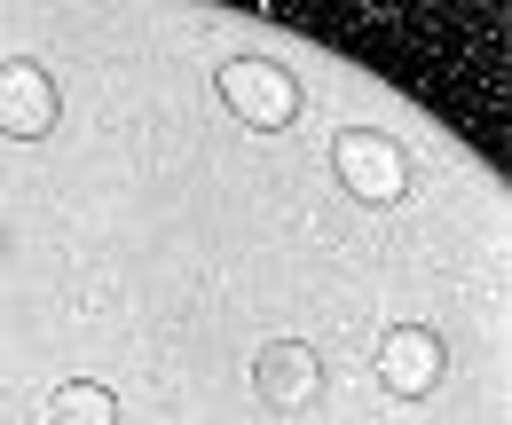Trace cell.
<instances>
[{
	"mask_svg": "<svg viewBox=\"0 0 512 425\" xmlns=\"http://www.w3.org/2000/svg\"><path fill=\"white\" fill-rule=\"evenodd\" d=\"M331 174L347 197H363V205H402V189H410V150L379 134V126H347V134H331Z\"/></svg>",
	"mask_w": 512,
	"mask_h": 425,
	"instance_id": "6da1fadb",
	"label": "cell"
},
{
	"mask_svg": "<svg viewBox=\"0 0 512 425\" xmlns=\"http://www.w3.org/2000/svg\"><path fill=\"white\" fill-rule=\"evenodd\" d=\"M213 87H221L229 119H245L253 134H276V126L300 119V79H292L276 56H229Z\"/></svg>",
	"mask_w": 512,
	"mask_h": 425,
	"instance_id": "7a4b0ae2",
	"label": "cell"
},
{
	"mask_svg": "<svg viewBox=\"0 0 512 425\" xmlns=\"http://www.w3.org/2000/svg\"><path fill=\"white\" fill-rule=\"evenodd\" d=\"M371 370H379V386L394 402H426L449 370V347H442V331H426V323H394V331H379Z\"/></svg>",
	"mask_w": 512,
	"mask_h": 425,
	"instance_id": "3957f363",
	"label": "cell"
},
{
	"mask_svg": "<svg viewBox=\"0 0 512 425\" xmlns=\"http://www.w3.org/2000/svg\"><path fill=\"white\" fill-rule=\"evenodd\" d=\"M253 394L276 410V418H300V410H316L323 394V363L308 339H268L253 355Z\"/></svg>",
	"mask_w": 512,
	"mask_h": 425,
	"instance_id": "277c9868",
	"label": "cell"
},
{
	"mask_svg": "<svg viewBox=\"0 0 512 425\" xmlns=\"http://www.w3.org/2000/svg\"><path fill=\"white\" fill-rule=\"evenodd\" d=\"M56 119H64V95H56L48 63L8 56L0 63V134L8 142H40V134H56Z\"/></svg>",
	"mask_w": 512,
	"mask_h": 425,
	"instance_id": "5b68a950",
	"label": "cell"
},
{
	"mask_svg": "<svg viewBox=\"0 0 512 425\" xmlns=\"http://www.w3.org/2000/svg\"><path fill=\"white\" fill-rule=\"evenodd\" d=\"M48 425H119V394L95 378H64L48 394Z\"/></svg>",
	"mask_w": 512,
	"mask_h": 425,
	"instance_id": "8992f818",
	"label": "cell"
}]
</instances>
